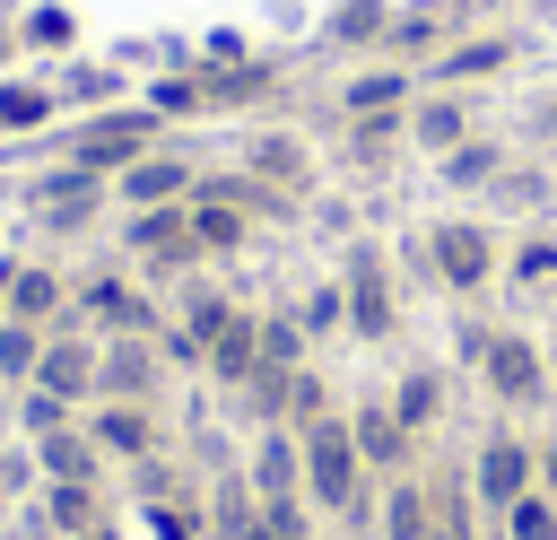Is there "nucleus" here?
Returning <instances> with one entry per match:
<instances>
[{"instance_id": "obj_9", "label": "nucleus", "mask_w": 557, "mask_h": 540, "mask_svg": "<svg viewBox=\"0 0 557 540\" xmlns=\"http://www.w3.org/2000/svg\"><path fill=\"white\" fill-rule=\"evenodd\" d=\"M96 357H104V340L52 322V331H44V357H35V392H61L70 409H87V401H96Z\"/></svg>"}, {"instance_id": "obj_6", "label": "nucleus", "mask_w": 557, "mask_h": 540, "mask_svg": "<svg viewBox=\"0 0 557 540\" xmlns=\"http://www.w3.org/2000/svg\"><path fill=\"white\" fill-rule=\"evenodd\" d=\"M339 287H348V331L357 340H392L400 331V296H392V270H383V244H348Z\"/></svg>"}, {"instance_id": "obj_19", "label": "nucleus", "mask_w": 557, "mask_h": 540, "mask_svg": "<svg viewBox=\"0 0 557 540\" xmlns=\"http://www.w3.org/2000/svg\"><path fill=\"white\" fill-rule=\"evenodd\" d=\"M383 401H392V418H400V427H409V435L426 444V435L444 427V401H453V375H444V366H400Z\"/></svg>"}, {"instance_id": "obj_2", "label": "nucleus", "mask_w": 557, "mask_h": 540, "mask_svg": "<svg viewBox=\"0 0 557 540\" xmlns=\"http://www.w3.org/2000/svg\"><path fill=\"white\" fill-rule=\"evenodd\" d=\"M496 270H505V235L487 226V218H435L426 226V279L444 287V296H487L496 287Z\"/></svg>"}, {"instance_id": "obj_10", "label": "nucleus", "mask_w": 557, "mask_h": 540, "mask_svg": "<svg viewBox=\"0 0 557 540\" xmlns=\"http://www.w3.org/2000/svg\"><path fill=\"white\" fill-rule=\"evenodd\" d=\"M470 131H479L470 87H418V96H409V148H418V157H453Z\"/></svg>"}, {"instance_id": "obj_13", "label": "nucleus", "mask_w": 557, "mask_h": 540, "mask_svg": "<svg viewBox=\"0 0 557 540\" xmlns=\"http://www.w3.org/2000/svg\"><path fill=\"white\" fill-rule=\"evenodd\" d=\"M26 209L44 218V226H61V235H78L96 209H104V174H87V165H61V174H35V192H26Z\"/></svg>"}, {"instance_id": "obj_7", "label": "nucleus", "mask_w": 557, "mask_h": 540, "mask_svg": "<svg viewBox=\"0 0 557 540\" xmlns=\"http://www.w3.org/2000/svg\"><path fill=\"white\" fill-rule=\"evenodd\" d=\"M157 148V113L139 105V113H96L78 139H70V165H87V174H122L131 157H148Z\"/></svg>"}, {"instance_id": "obj_24", "label": "nucleus", "mask_w": 557, "mask_h": 540, "mask_svg": "<svg viewBox=\"0 0 557 540\" xmlns=\"http://www.w3.org/2000/svg\"><path fill=\"white\" fill-rule=\"evenodd\" d=\"M44 523H52L61 540L96 531V523H104V479H44Z\"/></svg>"}, {"instance_id": "obj_32", "label": "nucleus", "mask_w": 557, "mask_h": 540, "mask_svg": "<svg viewBox=\"0 0 557 540\" xmlns=\"http://www.w3.org/2000/svg\"><path fill=\"white\" fill-rule=\"evenodd\" d=\"M305 348H313V340H305V322H296L287 305L261 314V375H296V366H313Z\"/></svg>"}, {"instance_id": "obj_25", "label": "nucleus", "mask_w": 557, "mask_h": 540, "mask_svg": "<svg viewBox=\"0 0 557 540\" xmlns=\"http://www.w3.org/2000/svg\"><path fill=\"white\" fill-rule=\"evenodd\" d=\"M400 148H409V105H400V113H348V165L374 174V165H392Z\"/></svg>"}, {"instance_id": "obj_40", "label": "nucleus", "mask_w": 557, "mask_h": 540, "mask_svg": "<svg viewBox=\"0 0 557 540\" xmlns=\"http://www.w3.org/2000/svg\"><path fill=\"white\" fill-rule=\"evenodd\" d=\"M148 113H200V78H165Z\"/></svg>"}, {"instance_id": "obj_20", "label": "nucleus", "mask_w": 557, "mask_h": 540, "mask_svg": "<svg viewBox=\"0 0 557 540\" xmlns=\"http://www.w3.org/2000/svg\"><path fill=\"white\" fill-rule=\"evenodd\" d=\"M409 96H418V70H409V61H374V70H357V78L339 87V122H348V113H400Z\"/></svg>"}, {"instance_id": "obj_38", "label": "nucleus", "mask_w": 557, "mask_h": 540, "mask_svg": "<svg viewBox=\"0 0 557 540\" xmlns=\"http://www.w3.org/2000/svg\"><path fill=\"white\" fill-rule=\"evenodd\" d=\"M487 200H496V209H540V200H548V183H540V165H505Z\"/></svg>"}, {"instance_id": "obj_35", "label": "nucleus", "mask_w": 557, "mask_h": 540, "mask_svg": "<svg viewBox=\"0 0 557 540\" xmlns=\"http://www.w3.org/2000/svg\"><path fill=\"white\" fill-rule=\"evenodd\" d=\"M496 540H557V496H548V488L513 496V505L496 514Z\"/></svg>"}, {"instance_id": "obj_31", "label": "nucleus", "mask_w": 557, "mask_h": 540, "mask_svg": "<svg viewBox=\"0 0 557 540\" xmlns=\"http://www.w3.org/2000/svg\"><path fill=\"white\" fill-rule=\"evenodd\" d=\"M235 314H244V305H235L226 287H183V322H174V331H191V340H200V366H209V340H218Z\"/></svg>"}, {"instance_id": "obj_11", "label": "nucleus", "mask_w": 557, "mask_h": 540, "mask_svg": "<svg viewBox=\"0 0 557 540\" xmlns=\"http://www.w3.org/2000/svg\"><path fill=\"white\" fill-rule=\"evenodd\" d=\"M348 435H357V453H366V470H374V479H400V470L418 462V435L392 418V401H383V392L348 401Z\"/></svg>"}, {"instance_id": "obj_33", "label": "nucleus", "mask_w": 557, "mask_h": 540, "mask_svg": "<svg viewBox=\"0 0 557 540\" xmlns=\"http://www.w3.org/2000/svg\"><path fill=\"white\" fill-rule=\"evenodd\" d=\"M322 35H331V44H383V35H392V0H339V9L322 17Z\"/></svg>"}, {"instance_id": "obj_12", "label": "nucleus", "mask_w": 557, "mask_h": 540, "mask_svg": "<svg viewBox=\"0 0 557 540\" xmlns=\"http://www.w3.org/2000/svg\"><path fill=\"white\" fill-rule=\"evenodd\" d=\"M191 183H200V165H191V157H174V148H148V157H131V165L113 174L122 209H165V200H191Z\"/></svg>"}, {"instance_id": "obj_14", "label": "nucleus", "mask_w": 557, "mask_h": 540, "mask_svg": "<svg viewBox=\"0 0 557 540\" xmlns=\"http://www.w3.org/2000/svg\"><path fill=\"white\" fill-rule=\"evenodd\" d=\"M157 383H165V348L157 340H104L96 401H157Z\"/></svg>"}, {"instance_id": "obj_1", "label": "nucleus", "mask_w": 557, "mask_h": 540, "mask_svg": "<svg viewBox=\"0 0 557 540\" xmlns=\"http://www.w3.org/2000/svg\"><path fill=\"white\" fill-rule=\"evenodd\" d=\"M296 444H305V505L313 514H339V523H366L374 470H366V453L348 435V409H322L313 427H296Z\"/></svg>"}, {"instance_id": "obj_45", "label": "nucleus", "mask_w": 557, "mask_h": 540, "mask_svg": "<svg viewBox=\"0 0 557 540\" xmlns=\"http://www.w3.org/2000/svg\"><path fill=\"white\" fill-rule=\"evenodd\" d=\"M78 540H122V531H113V523H96V531H78Z\"/></svg>"}, {"instance_id": "obj_39", "label": "nucleus", "mask_w": 557, "mask_h": 540, "mask_svg": "<svg viewBox=\"0 0 557 540\" xmlns=\"http://www.w3.org/2000/svg\"><path fill=\"white\" fill-rule=\"evenodd\" d=\"M44 113H52L44 87H0V131H26V122H44Z\"/></svg>"}, {"instance_id": "obj_29", "label": "nucleus", "mask_w": 557, "mask_h": 540, "mask_svg": "<svg viewBox=\"0 0 557 540\" xmlns=\"http://www.w3.org/2000/svg\"><path fill=\"white\" fill-rule=\"evenodd\" d=\"M383 52L426 70V61L444 52V9H392V35H383Z\"/></svg>"}, {"instance_id": "obj_44", "label": "nucleus", "mask_w": 557, "mask_h": 540, "mask_svg": "<svg viewBox=\"0 0 557 540\" xmlns=\"http://www.w3.org/2000/svg\"><path fill=\"white\" fill-rule=\"evenodd\" d=\"M9 287H17V261L0 253V314H9Z\"/></svg>"}, {"instance_id": "obj_34", "label": "nucleus", "mask_w": 557, "mask_h": 540, "mask_svg": "<svg viewBox=\"0 0 557 540\" xmlns=\"http://www.w3.org/2000/svg\"><path fill=\"white\" fill-rule=\"evenodd\" d=\"M287 314L305 322V340H331V331H348V287H339V279H322V287H305Z\"/></svg>"}, {"instance_id": "obj_43", "label": "nucleus", "mask_w": 557, "mask_h": 540, "mask_svg": "<svg viewBox=\"0 0 557 540\" xmlns=\"http://www.w3.org/2000/svg\"><path fill=\"white\" fill-rule=\"evenodd\" d=\"M540 488H548V496H557V427H548V435H540Z\"/></svg>"}, {"instance_id": "obj_21", "label": "nucleus", "mask_w": 557, "mask_h": 540, "mask_svg": "<svg viewBox=\"0 0 557 540\" xmlns=\"http://www.w3.org/2000/svg\"><path fill=\"white\" fill-rule=\"evenodd\" d=\"M61 314H70V279L44 270V261H17V287H9V314H0V322H35V331H52Z\"/></svg>"}, {"instance_id": "obj_27", "label": "nucleus", "mask_w": 557, "mask_h": 540, "mask_svg": "<svg viewBox=\"0 0 557 540\" xmlns=\"http://www.w3.org/2000/svg\"><path fill=\"white\" fill-rule=\"evenodd\" d=\"M200 514H209V540H252V531H261V496H252V479H244V470H226V479L209 488V505H200Z\"/></svg>"}, {"instance_id": "obj_46", "label": "nucleus", "mask_w": 557, "mask_h": 540, "mask_svg": "<svg viewBox=\"0 0 557 540\" xmlns=\"http://www.w3.org/2000/svg\"><path fill=\"white\" fill-rule=\"evenodd\" d=\"M548 375H557V331H548Z\"/></svg>"}, {"instance_id": "obj_47", "label": "nucleus", "mask_w": 557, "mask_h": 540, "mask_svg": "<svg viewBox=\"0 0 557 540\" xmlns=\"http://www.w3.org/2000/svg\"><path fill=\"white\" fill-rule=\"evenodd\" d=\"M0 496H9V488H0Z\"/></svg>"}, {"instance_id": "obj_28", "label": "nucleus", "mask_w": 557, "mask_h": 540, "mask_svg": "<svg viewBox=\"0 0 557 540\" xmlns=\"http://www.w3.org/2000/svg\"><path fill=\"white\" fill-rule=\"evenodd\" d=\"M435 174H444L453 192H496V174H505V148H496L487 131H470L453 157H435Z\"/></svg>"}, {"instance_id": "obj_36", "label": "nucleus", "mask_w": 557, "mask_h": 540, "mask_svg": "<svg viewBox=\"0 0 557 540\" xmlns=\"http://www.w3.org/2000/svg\"><path fill=\"white\" fill-rule=\"evenodd\" d=\"M35 357H44V331L35 322H0V383H35Z\"/></svg>"}, {"instance_id": "obj_18", "label": "nucleus", "mask_w": 557, "mask_h": 540, "mask_svg": "<svg viewBox=\"0 0 557 540\" xmlns=\"http://www.w3.org/2000/svg\"><path fill=\"white\" fill-rule=\"evenodd\" d=\"M87 435H96L104 462H148V453H157L148 401H87Z\"/></svg>"}, {"instance_id": "obj_41", "label": "nucleus", "mask_w": 557, "mask_h": 540, "mask_svg": "<svg viewBox=\"0 0 557 540\" xmlns=\"http://www.w3.org/2000/svg\"><path fill=\"white\" fill-rule=\"evenodd\" d=\"M487 331H496V322H479V314H461V322H453V357H461V366H479V348H487Z\"/></svg>"}, {"instance_id": "obj_26", "label": "nucleus", "mask_w": 557, "mask_h": 540, "mask_svg": "<svg viewBox=\"0 0 557 540\" xmlns=\"http://www.w3.org/2000/svg\"><path fill=\"white\" fill-rule=\"evenodd\" d=\"M35 470L44 479H104V453L87 427H52V435H35Z\"/></svg>"}, {"instance_id": "obj_42", "label": "nucleus", "mask_w": 557, "mask_h": 540, "mask_svg": "<svg viewBox=\"0 0 557 540\" xmlns=\"http://www.w3.org/2000/svg\"><path fill=\"white\" fill-rule=\"evenodd\" d=\"M26 35H35V44H52V52H61V44H70V9H35V17H26Z\"/></svg>"}, {"instance_id": "obj_17", "label": "nucleus", "mask_w": 557, "mask_h": 540, "mask_svg": "<svg viewBox=\"0 0 557 540\" xmlns=\"http://www.w3.org/2000/svg\"><path fill=\"white\" fill-rule=\"evenodd\" d=\"M244 174L270 183L278 200H305V192H313V157H305L296 131H252V139H244Z\"/></svg>"}, {"instance_id": "obj_8", "label": "nucleus", "mask_w": 557, "mask_h": 540, "mask_svg": "<svg viewBox=\"0 0 557 540\" xmlns=\"http://www.w3.org/2000/svg\"><path fill=\"white\" fill-rule=\"evenodd\" d=\"M70 314H87L104 340H157V331H165V322H157V305H148L131 279H104V270H96V279H78Z\"/></svg>"}, {"instance_id": "obj_4", "label": "nucleus", "mask_w": 557, "mask_h": 540, "mask_svg": "<svg viewBox=\"0 0 557 540\" xmlns=\"http://www.w3.org/2000/svg\"><path fill=\"white\" fill-rule=\"evenodd\" d=\"M461 479H470L479 514H505L513 496H531V488H540V444H531V435H513V427H487Z\"/></svg>"}, {"instance_id": "obj_16", "label": "nucleus", "mask_w": 557, "mask_h": 540, "mask_svg": "<svg viewBox=\"0 0 557 540\" xmlns=\"http://www.w3.org/2000/svg\"><path fill=\"white\" fill-rule=\"evenodd\" d=\"M513 35H461V44H444L426 70H418V87H479V78H496V70H513Z\"/></svg>"}, {"instance_id": "obj_15", "label": "nucleus", "mask_w": 557, "mask_h": 540, "mask_svg": "<svg viewBox=\"0 0 557 540\" xmlns=\"http://www.w3.org/2000/svg\"><path fill=\"white\" fill-rule=\"evenodd\" d=\"M244 479H252V496H261V505L305 496V444H296V427H261V435H252V453H244Z\"/></svg>"}, {"instance_id": "obj_22", "label": "nucleus", "mask_w": 557, "mask_h": 540, "mask_svg": "<svg viewBox=\"0 0 557 540\" xmlns=\"http://www.w3.org/2000/svg\"><path fill=\"white\" fill-rule=\"evenodd\" d=\"M261 375V314H235L218 340H209V383H226V392H244Z\"/></svg>"}, {"instance_id": "obj_30", "label": "nucleus", "mask_w": 557, "mask_h": 540, "mask_svg": "<svg viewBox=\"0 0 557 540\" xmlns=\"http://www.w3.org/2000/svg\"><path fill=\"white\" fill-rule=\"evenodd\" d=\"M496 279H505V287H557V226H531V235L505 253Z\"/></svg>"}, {"instance_id": "obj_3", "label": "nucleus", "mask_w": 557, "mask_h": 540, "mask_svg": "<svg viewBox=\"0 0 557 540\" xmlns=\"http://www.w3.org/2000/svg\"><path fill=\"white\" fill-rule=\"evenodd\" d=\"M479 392L496 401V409H540L548 392H557V375H548V340H531V331H513V322H496L487 331V348H479Z\"/></svg>"}, {"instance_id": "obj_23", "label": "nucleus", "mask_w": 557, "mask_h": 540, "mask_svg": "<svg viewBox=\"0 0 557 540\" xmlns=\"http://www.w3.org/2000/svg\"><path fill=\"white\" fill-rule=\"evenodd\" d=\"M383 540H435V488L418 470L383 479Z\"/></svg>"}, {"instance_id": "obj_37", "label": "nucleus", "mask_w": 557, "mask_h": 540, "mask_svg": "<svg viewBox=\"0 0 557 540\" xmlns=\"http://www.w3.org/2000/svg\"><path fill=\"white\" fill-rule=\"evenodd\" d=\"M17 427H26V444H35V435L70 427V401H61V392H35V383H26V392H17Z\"/></svg>"}, {"instance_id": "obj_5", "label": "nucleus", "mask_w": 557, "mask_h": 540, "mask_svg": "<svg viewBox=\"0 0 557 540\" xmlns=\"http://www.w3.org/2000/svg\"><path fill=\"white\" fill-rule=\"evenodd\" d=\"M122 253H131L148 279H183V270L200 261V244H191V200L131 209V218H122Z\"/></svg>"}]
</instances>
